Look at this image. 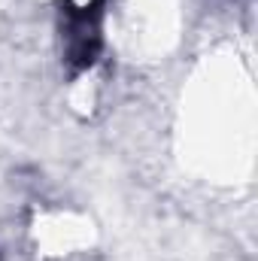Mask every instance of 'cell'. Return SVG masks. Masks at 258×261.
<instances>
[{
	"label": "cell",
	"instance_id": "obj_1",
	"mask_svg": "<svg viewBox=\"0 0 258 261\" xmlns=\"http://www.w3.org/2000/svg\"><path fill=\"white\" fill-rule=\"evenodd\" d=\"M100 12H104V0H64L67 61L73 70H88L97 61Z\"/></svg>",
	"mask_w": 258,
	"mask_h": 261
}]
</instances>
